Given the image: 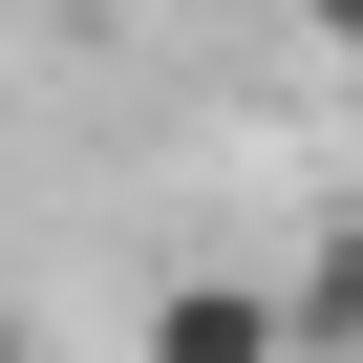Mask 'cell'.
Listing matches in <instances>:
<instances>
[{
	"label": "cell",
	"instance_id": "1",
	"mask_svg": "<svg viewBox=\"0 0 363 363\" xmlns=\"http://www.w3.org/2000/svg\"><path fill=\"white\" fill-rule=\"evenodd\" d=\"M128 363H278V278H171L128 320Z\"/></svg>",
	"mask_w": 363,
	"mask_h": 363
},
{
	"label": "cell",
	"instance_id": "2",
	"mask_svg": "<svg viewBox=\"0 0 363 363\" xmlns=\"http://www.w3.org/2000/svg\"><path fill=\"white\" fill-rule=\"evenodd\" d=\"M278 342H299V363H363V214H320V235H299V278H278Z\"/></svg>",
	"mask_w": 363,
	"mask_h": 363
},
{
	"label": "cell",
	"instance_id": "3",
	"mask_svg": "<svg viewBox=\"0 0 363 363\" xmlns=\"http://www.w3.org/2000/svg\"><path fill=\"white\" fill-rule=\"evenodd\" d=\"M0 363H43V320H22V299H0Z\"/></svg>",
	"mask_w": 363,
	"mask_h": 363
},
{
	"label": "cell",
	"instance_id": "4",
	"mask_svg": "<svg viewBox=\"0 0 363 363\" xmlns=\"http://www.w3.org/2000/svg\"><path fill=\"white\" fill-rule=\"evenodd\" d=\"M342 214H363V193H342Z\"/></svg>",
	"mask_w": 363,
	"mask_h": 363
},
{
	"label": "cell",
	"instance_id": "5",
	"mask_svg": "<svg viewBox=\"0 0 363 363\" xmlns=\"http://www.w3.org/2000/svg\"><path fill=\"white\" fill-rule=\"evenodd\" d=\"M278 363H299V342H278Z\"/></svg>",
	"mask_w": 363,
	"mask_h": 363
}]
</instances>
